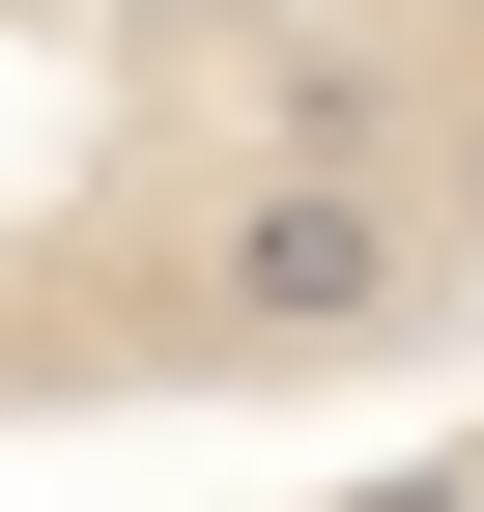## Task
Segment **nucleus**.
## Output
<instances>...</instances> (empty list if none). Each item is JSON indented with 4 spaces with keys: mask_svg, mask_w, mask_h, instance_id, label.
Returning <instances> with one entry per match:
<instances>
[{
    "mask_svg": "<svg viewBox=\"0 0 484 512\" xmlns=\"http://www.w3.org/2000/svg\"><path fill=\"white\" fill-rule=\"evenodd\" d=\"M257 171H399V57L285 29V57H257Z\"/></svg>",
    "mask_w": 484,
    "mask_h": 512,
    "instance_id": "obj_2",
    "label": "nucleus"
},
{
    "mask_svg": "<svg viewBox=\"0 0 484 512\" xmlns=\"http://www.w3.org/2000/svg\"><path fill=\"white\" fill-rule=\"evenodd\" d=\"M428 313V200L399 171H257L200 256H171V370H342Z\"/></svg>",
    "mask_w": 484,
    "mask_h": 512,
    "instance_id": "obj_1",
    "label": "nucleus"
},
{
    "mask_svg": "<svg viewBox=\"0 0 484 512\" xmlns=\"http://www.w3.org/2000/svg\"><path fill=\"white\" fill-rule=\"evenodd\" d=\"M371 512H484V456H428V484H371Z\"/></svg>",
    "mask_w": 484,
    "mask_h": 512,
    "instance_id": "obj_3",
    "label": "nucleus"
}]
</instances>
